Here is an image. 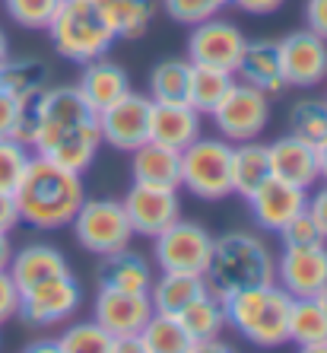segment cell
<instances>
[{
    "instance_id": "6da1fadb",
    "label": "cell",
    "mask_w": 327,
    "mask_h": 353,
    "mask_svg": "<svg viewBox=\"0 0 327 353\" xmlns=\"http://www.w3.org/2000/svg\"><path fill=\"white\" fill-rule=\"evenodd\" d=\"M102 147L98 118L76 86H48L39 99V128L32 137V153L83 175L92 169Z\"/></svg>"
},
{
    "instance_id": "7a4b0ae2",
    "label": "cell",
    "mask_w": 327,
    "mask_h": 353,
    "mask_svg": "<svg viewBox=\"0 0 327 353\" xmlns=\"http://www.w3.org/2000/svg\"><path fill=\"white\" fill-rule=\"evenodd\" d=\"M13 194H17L19 220L41 232L70 226L74 214L86 201L83 175L70 172V169L51 163L45 157H35V153L25 165L19 185L13 188Z\"/></svg>"
},
{
    "instance_id": "3957f363",
    "label": "cell",
    "mask_w": 327,
    "mask_h": 353,
    "mask_svg": "<svg viewBox=\"0 0 327 353\" xmlns=\"http://www.w3.org/2000/svg\"><path fill=\"white\" fill-rule=\"evenodd\" d=\"M277 283V255L270 252L257 232L229 230L220 239L213 236V255L207 268V287L216 296L232 290Z\"/></svg>"
},
{
    "instance_id": "277c9868",
    "label": "cell",
    "mask_w": 327,
    "mask_h": 353,
    "mask_svg": "<svg viewBox=\"0 0 327 353\" xmlns=\"http://www.w3.org/2000/svg\"><path fill=\"white\" fill-rule=\"evenodd\" d=\"M293 296L279 283H261V287L232 290L222 296V309H226V325L235 334H242L254 347H283L289 344L286 319Z\"/></svg>"
},
{
    "instance_id": "5b68a950",
    "label": "cell",
    "mask_w": 327,
    "mask_h": 353,
    "mask_svg": "<svg viewBox=\"0 0 327 353\" xmlns=\"http://www.w3.org/2000/svg\"><path fill=\"white\" fill-rule=\"evenodd\" d=\"M48 39L61 58L86 64L92 58H102L118 41L115 29L102 13L98 0H61L58 13L48 23Z\"/></svg>"
},
{
    "instance_id": "8992f818",
    "label": "cell",
    "mask_w": 327,
    "mask_h": 353,
    "mask_svg": "<svg viewBox=\"0 0 327 353\" xmlns=\"http://www.w3.org/2000/svg\"><path fill=\"white\" fill-rule=\"evenodd\" d=\"M181 188L200 201H222L232 194V143L216 137H200L181 150Z\"/></svg>"
},
{
    "instance_id": "52a82bcc",
    "label": "cell",
    "mask_w": 327,
    "mask_h": 353,
    "mask_svg": "<svg viewBox=\"0 0 327 353\" xmlns=\"http://www.w3.org/2000/svg\"><path fill=\"white\" fill-rule=\"evenodd\" d=\"M70 230H74L80 248H86L96 258L121 252L134 239V226L124 214V204L112 197H92V201L86 197L70 220Z\"/></svg>"
},
{
    "instance_id": "ba28073f",
    "label": "cell",
    "mask_w": 327,
    "mask_h": 353,
    "mask_svg": "<svg viewBox=\"0 0 327 353\" xmlns=\"http://www.w3.org/2000/svg\"><path fill=\"white\" fill-rule=\"evenodd\" d=\"M80 283L74 280V274H54L48 280H39L32 287H25L19 293V312L17 319L23 321L25 328L35 331H48V328H61L76 315L80 309Z\"/></svg>"
},
{
    "instance_id": "9c48e42d",
    "label": "cell",
    "mask_w": 327,
    "mask_h": 353,
    "mask_svg": "<svg viewBox=\"0 0 327 353\" xmlns=\"http://www.w3.org/2000/svg\"><path fill=\"white\" fill-rule=\"evenodd\" d=\"M270 102L273 99L264 96L261 90H254L248 83L235 80L229 92L220 99V105L210 112L216 131L229 143H245V140H257L270 124Z\"/></svg>"
},
{
    "instance_id": "30bf717a",
    "label": "cell",
    "mask_w": 327,
    "mask_h": 353,
    "mask_svg": "<svg viewBox=\"0 0 327 353\" xmlns=\"http://www.w3.org/2000/svg\"><path fill=\"white\" fill-rule=\"evenodd\" d=\"M213 236L188 220H175L169 230L153 239V258L159 271H181V274H204L210 268Z\"/></svg>"
},
{
    "instance_id": "8fae6325",
    "label": "cell",
    "mask_w": 327,
    "mask_h": 353,
    "mask_svg": "<svg viewBox=\"0 0 327 353\" xmlns=\"http://www.w3.org/2000/svg\"><path fill=\"white\" fill-rule=\"evenodd\" d=\"M149 105L153 99L143 92H127L118 102H112L108 108L98 112V134L102 143L121 153H134L140 143L149 140Z\"/></svg>"
},
{
    "instance_id": "7c38bea8",
    "label": "cell",
    "mask_w": 327,
    "mask_h": 353,
    "mask_svg": "<svg viewBox=\"0 0 327 353\" xmlns=\"http://www.w3.org/2000/svg\"><path fill=\"white\" fill-rule=\"evenodd\" d=\"M124 214L134 226V236L156 239L169 230L175 220H181V197L178 188H159V185H137L134 181L127 194L121 197Z\"/></svg>"
},
{
    "instance_id": "4fadbf2b",
    "label": "cell",
    "mask_w": 327,
    "mask_h": 353,
    "mask_svg": "<svg viewBox=\"0 0 327 353\" xmlns=\"http://www.w3.org/2000/svg\"><path fill=\"white\" fill-rule=\"evenodd\" d=\"M283 80L295 90H311L327 80V41L311 29H295L277 41Z\"/></svg>"
},
{
    "instance_id": "5bb4252c",
    "label": "cell",
    "mask_w": 327,
    "mask_h": 353,
    "mask_svg": "<svg viewBox=\"0 0 327 353\" xmlns=\"http://www.w3.org/2000/svg\"><path fill=\"white\" fill-rule=\"evenodd\" d=\"M245 32L235 23L220 17H210L204 23L191 26V39H188V61L191 64H207V67H220L235 74V64L242 58L245 48Z\"/></svg>"
},
{
    "instance_id": "9a60e30c",
    "label": "cell",
    "mask_w": 327,
    "mask_h": 353,
    "mask_svg": "<svg viewBox=\"0 0 327 353\" xmlns=\"http://www.w3.org/2000/svg\"><path fill=\"white\" fill-rule=\"evenodd\" d=\"M277 283L289 296H318L327 287V245L308 242V245H283L277 255Z\"/></svg>"
},
{
    "instance_id": "2e32d148",
    "label": "cell",
    "mask_w": 327,
    "mask_h": 353,
    "mask_svg": "<svg viewBox=\"0 0 327 353\" xmlns=\"http://www.w3.org/2000/svg\"><path fill=\"white\" fill-rule=\"evenodd\" d=\"M245 201H248V210H251V220L257 223L264 232H279L295 214L305 210L308 191L295 188V185L277 179V175H270V179H264Z\"/></svg>"
},
{
    "instance_id": "e0dca14e",
    "label": "cell",
    "mask_w": 327,
    "mask_h": 353,
    "mask_svg": "<svg viewBox=\"0 0 327 353\" xmlns=\"http://www.w3.org/2000/svg\"><path fill=\"white\" fill-rule=\"evenodd\" d=\"M149 315H153L149 293H127V290L98 287L96 299H92V319L112 334V341L124 334H140V328L147 325Z\"/></svg>"
},
{
    "instance_id": "ac0fdd59",
    "label": "cell",
    "mask_w": 327,
    "mask_h": 353,
    "mask_svg": "<svg viewBox=\"0 0 327 353\" xmlns=\"http://www.w3.org/2000/svg\"><path fill=\"white\" fill-rule=\"evenodd\" d=\"M235 80L248 83L264 96L277 99L289 90L283 80V67H279V48L273 39H248L242 48V58L235 64Z\"/></svg>"
},
{
    "instance_id": "d6986e66",
    "label": "cell",
    "mask_w": 327,
    "mask_h": 353,
    "mask_svg": "<svg viewBox=\"0 0 327 353\" xmlns=\"http://www.w3.org/2000/svg\"><path fill=\"white\" fill-rule=\"evenodd\" d=\"M270 150V175L289 181L295 188H315L318 185V157H315V143L305 137H277L273 143H267Z\"/></svg>"
},
{
    "instance_id": "ffe728a7",
    "label": "cell",
    "mask_w": 327,
    "mask_h": 353,
    "mask_svg": "<svg viewBox=\"0 0 327 353\" xmlns=\"http://www.w3.org/2000/svg\"><path fill=\"white\" fill-rule=\"evenodd\" d=\"M178 321L188 331L194 350H229V344H222L220 334L226 331V309H222V296H216L210 287L204 293L191 299L178 312Z\"/></svg>"
},
{
    "instance_id": "44dd1931",
    "label": "cell",
    "mask_w": 327,
    "mask_h": 353,
    "mask_svg": "<svg viewBox=\"0 0 327 353\" xmlns=\"http://www.w3.org/2000/svg\"><path fill=\"white\" fill-rule=\"evenodd\" d=\"M200 134H204L200 112H194L188 102H153L149 105V140H156V143L181 153Z\"/></svg>"
},
{
    "instance_id": "7402d4cb",
    "label": "cell",
    "mask_w": 327,
    "mask_h": 353,
    "mask_svg": "<svg viewBox=\"0 0 327 353\" xmlns=\"http://www.w3.org/2000/svg\"><path fill=\"white\" fill-rule=\"evenodd\" d=\"M76 92L98 115L102 108H108L112 102H118L121 96L131 92V80H127V70L121 64H115V61H108L102 54V58H92L83 64V74L76 80Z\"/></svg>"
},
{
    "instance_id": "603a6c76",
    "label": "cell",
    "mask_w": 327,
    "mask_h": 353,
    "mask_svg": "<svg viewBox=\"0 0 327 353\" xmlns=\"http://www.w3.org/2000/svg\"><path fill=\"white\" fill-rule=\"evenodd\" d=\"M131 175L137 185L181 188V153L156 140H147L131 153Z\"/></svg>"
},
{
    "instance_id": "cb8c5ba5",
    "label": "cell",
    "mask_w": 327,
    "mask_h": 353,
    "mask_svg": "<svg viewBox=\"0 0 327 353\" xmlns=\"http://www.w3.org/2000/svg\"><path fill=\"white\" fill-rule=\"evenodd\" d=\"M96 280H98V287H108V290L149 293L153 268H149V261H143V255L131 252V245H127V248H121V252H112V255L98 258Z\"/></svg>"
},
{
    "instance_id": "d4e9b609",
    "label": "cell",
    "mask_w": 327,
    "mask_h": 353,
    "mask_svg": "<svg viewBox=\"0 0 327 353\" xmlns=\"http://www.w3.org/2000/svg\"><path fill=\"white\" fill-rule=\"evenodd\" d=\"M67 271H70L67 258L61 255L54 245H45V242L23 245L19 252L13 248V258H10V268H7V274L13 277L19 293H23L25 287L39 283V280H48V277H54V274H67Z\"/></svg>"
},
{
    "instance_id": "484cf974",
    "label": "cell",
    "mask_w": 327,
    "mask_h": 353,
    "mask_svg": "<svg viewBox=\"0 0 327 353\" xmlns=\"http://www.w3.org/2000/svg\"><path fill=\"white\" fill-rule=\"evenodd\" d=\"M51 86V67L41 58H7L0 67V90L10 92L19 105L39 102Z\"/></svg>"
},
{
    "instance_id": "4316f807",
    "label": "cell",
    "mask_w": 327,
    "mask_h": 353,
    "mask_svg": "<svg viewBox=\"0 0 327 353\" xmlns=\"http://www.w3.org/2000/svg\"><path fill=\"white\" fill-rule=\"evenodd\" d=\"M286 334L299 350L327 353V315L315 303V296H295L289 303Z\"/></svg>"
},
{
    "instance_id": "83f0119b",
    "label": "cell",
    "mask_w": 327,
    "mask_h": 353,
    "mask_svg": "<svg viewBox=\"0 0 327 353\" xmlns=\"http://www.w3.org/2000/svg\"><path fill=\"white\" fill-rule=\"evenodd\" d=\"M207 290V277L204 274H181V271H162L159 277H153L149 283V303L153 312H165V315H178L191 299Z\"/></svg>"
},
{
    "instance_id": "f1b7e54d",
    "label": "cell",
    "mask_w": 327,
    "mask_h": 353,
    "mask_svg": "<svg viewBox=\"0 0 327 353\" xmlns=\"http://www.w3.org/2000/svg\"><path fill=\"white\" fill-rule=\"evenodd\" d=\"M264 179H270V150L261 140L232 143V194L248 197Z\"/></svg>"
},
{
    "instance_id": "f546056e",
    "label": "cell",
    "mask_w": 327,
    "mask_h": 353,
    "mask_svg": "<svg viewBox=\"0 0 327 353\" xmlns=\"http://www.w3.org/2000/svg\"><path fill=\"white\" fill-rule=\"evenodd\" d=\"M232 83H235V74H229V70L207 67V64H191L184 102H188L194 112H200V115H210L213 108L220 105V99L229 92Z\"/></svg>"
},
{
    "instance_id": "4dcf8cb0",
    "label": "cell",
    "mask_w": 327,
    "mask_h": 353,
    "mask_svg": "<svg viewBox=\"0 0 327 353\" xmlns=\"http://www.w3.org/2000/svg\"><path fill=\"white\" fill-rule=\"evenodd\" d=\"M98 7L108 17L115 35L124 41H134L140 35H147L149 23H153V13H156L153 0H98Z\"/></svg>"
},
{
    "instance_id": "1f68e13d",
    "label": "cell",
    "mask_w": 327,
    "mask_h": 353,
    "mask_svg": "<svg viewBox=\"0 0 327 353\" xmlns=\"http://www.w3.org/2000/svg\"><path fill=\"white\" fill-rule=\"evenodd\" d=\"M140 341L147 353H191L188 331L178 321V315H165V312H153L147 319V325L140 328Z\"/></svg>"
},
{
    "instance_id": "d6a6232c",
    "label": "cell",
    "mask_w": 327,
    "mask_h": 353,
    "mask_svg": "<svg viewBox=\"0 0 327 353\" xmlns=\"http://www.w3.org/2000/svg\"><path fill=\"white\" fill-rule=\"evenodd\" d=\"M188 58H165L149 70V99L153 102H184L188 96Z\"/></svg>"
},
{
    "instance_id": "836d02e7",
    "label": "cell",
    "mask_w": 327,
    "mask_h": 353,
    "mask_svg": "<svg viewBox=\"0 0 327 353\" xmlns=\"http://www.w3.org/2000/svg\"><path fill=\"white\" fill-rule=\"evenodd\" d=\"M54 344H58V353H112V334L96 319H89L61 325Z\"/></svg>"
},
{
    "instance_id": "e575fe53",
    "label": "cell",
    "mask_w": 327,
    "mask_h": 353,
    "mask_svg": "<svg viewBox=\"0 0 327 353\" xmlns=\"http://www.w3.org/2000/svg\"><path fill=\"white\" fill-rule=\"evenodd\" d=\"M289 134L318 143L327 134V102L324 99H302L289 108Z\"/></svg>"
},
{
    "instance_id": "d590c367",
    "label": "cell",
    "mask_w": 327,
    "mask_h": 353,
    "mask_svg": "<svg viewBox=\"0 0 327 353\" xmlns=\"http://www.w3.org/2000/svg\"><path fill=\"white\" fill-rule=\"evenodd\" d=\"M3 7L19 29H48L61 0H3Z\"/></svg>"
},
{
    "instance_id": "8d00e7d4",
    "label": "cell",
    "mask_w": 327,
    "mask_h": 353,
    "mask_svg": "<svg viewBox=\"0 0 327 353\" xmlns=\"http://www.w3.org/2000/svg\"><path fill=\"white\" fill-rule=\"evenodd\" d=\"M32 150L13 137H0V191H13L23 179Z\"/></svg>"
},
{
    "instance_id": "74e56055",
    "label": "cell",
    "mask_w": 327,
    "mask_h": 353,
    "mask_svg": "<svg viewBox=\"0 0 327 353\" xmlns=\"http://www.w3.org/2000/svg\"><path fill=\"white\" fill-rule=\"evenodd\" d=\"M165 13L181 26H197L210 17H220V10L229 7V0H162Z\"/></svg>"
},
{
    "instance_id": "f35d334b",
    "label": "cell",
    "mask_w": 327,
    "mask_h": 353,
    "mask_svg": "<svg viewBox=\"0 0 327 353\" xmlns=\"http://www.w3.org/2000/svg\"><path fill=\"white\" fill-rule=\"evenodd\" d=\"M279 239H283V245H308V242H324L318 232V226H315V220L308 216V210H302V214H295L293 220L283 226V230L277 232Z\"/></svg>"
},
{
    "instance_id": "ab89813d",
    "label": "cell",
    "mask_w": 327,
    "mask_h": 353,
    "mask_svg": "<svg viewBox=\"0 0 327 353\" xmlns=\"http://www.w3.org/2000/svg\"><path fill=\"white\" fill-rule=\"evenodd\" d=\"M305 210H308V216L315 220L321 239L327 242V181L324 185L318 181L315 188H308V204H305Z\"/></svg>"
},
{
    "instance_id": "60d3db41",
    "label": "cell",
    "mask_w": 327,
    "mask_h": 353,
    "mask_svg": "<svg viewBox=\"0 0 327 353\" xmlns=\"http://www.w3.org/2000/svg\"><path fill=\"white\" fill-rule=\"evenodd\" d=\"M19 312V290L7 271H0V325L13 321Z\"/></svg>"
},
{
    "instance_id": "b9f144b4",
    "label": "cell",
    "mask_w": 327,
    "mask_h": 353,
    "mask_svg": "<svg viewBox=\"0 0 327 353\" xmlns=\"http://www.w3.org/2000/svg\"><path fill=\"white\" fill-rule=\"evenodd\" d=\"M19 112H23V105H19L10 92L0 90V137H13L17 121H19Z\"/></svg>"
},
{
    "instance_id": "7bdbcfd3",
    "label": "cell",
    "mask_w": 327,
    "mask_h": 353,
    "mask_svg": "<svg viewBox=\"0 0 327 353\" xmlns=\"http://www.w3.org/2000/svg\"><path fill=\"white\" fill-rule=\"evenodd\" d=\"M305 29L327 41V0H305Z\"/></svg>"
},
{
    "instance_id": "ee69618b",
    "label": "cell",
    "mask_w": 327,
    "mask_h": 353,
    "mask_svg": "<svg viewBox=\"0 0 327 353\" xmlns=\"http://www.w3.org/2000/svg\"><path fill=\"white\" fill-rule=\"evenodd\" d=\"M19 207L13 191H0V232H13L19 226Z\"/></svg>"
},
{
    "instance_id": "f6af8a7d",
    "label": "cell",
    "mask_w": 327,
    "mask_h": 353,
    "mask_svg": "<svg viewBox=\"0 0 327 353\" xmlns=\"http://www.w3.org/2000/svg\"><path fill=\"white\" fill-rule=\"evenodd\" d=\"M229 3L242 13H251V17H267V13H277L286 0H229Z\"/></svg>"
},
{
    "instance_id": "bcb514c9",
    "label": "cell",
    "mask_w": 327,
    "mask_h": 353,
    "mask_svg": "<svg viewBox=\"0 0 327 353\" xmlns=\"http://www.w3.org/2000/svg\"><path fill=\"white\" fill-rule=\"evenodd\" d=\"M315 157H318V179L327 181V134L315 143Z\"/></svg>"
},
{
    "instance_id": "7dc6e473",
    "label": "cell",
    "mask_w": 327,
    "mask_h": 353,
    "mask_svg": "<svg viewBox=\"0 0 327 353\" xmlns=\"http://www.w3.org/2000/svg\"><path fill=\"white\" fill-rule=\"evenodd\" d=\"M10 258H13V242H10V232H0V271L10 268Z\"/></svg>"
},
{
    "instance_id": "c3c4849f",
    "label": "cell",
    "mask_w": 327,
    "mask_h": 353,
    "mask_svg": "<svg viewBox=\"0 0 327 353\" xmlns=\"http://www.w3.org/2000/svg\"><path fill=\"white\" fill-rule=\"evenodd\" d=\"M29 350H58V344H54V337H51V341H32Z\"/></svg>"
},
{
    "instance_id": "681fc988",
    "label": "cell",
    "mask_w": 327,
    "mask_h": 353,
    "mask_svg": "<svg viewBox=\"0 0 327 353\" xmlns=\"http://www.w3.org/2000/svg\"><path fill=\"white\" fill-rule=\"evenodd\" d=\"M7 58H10V41H7V35H3V29H0V67H3Z\"/></svg>"
},
{
    "instance_id": "f907efd6",
    "label": "cell",
    "mask_w": 327,
    "mask_h": 353,
    "mask_svg": "<svg viewBox=\"0 0 327 353\" xmlns=\"http://www.w3.org/2000/svg\"><path fill=\"white\" fill-rule=\"evenodd\" d=\"M315 303H318V305H321V312H324V315H327V287H324V290H321V293H318V296H315Z\"/></svg>"
},
{
    "instance_id": "816d5d0a",
    "label": "cell",
    "mask_w": 327,
    "mask_h": 353,
    "mask_svg": "<svg viewBox=\"0 0 327 353\" xmlns=\"http://www.w3.org/2000/svg\"><path fill=\"white\" fill-rule=\"evenodd\" d=\"M324 102H327V96H324Z\"/></svg>"
}]
</instances>
